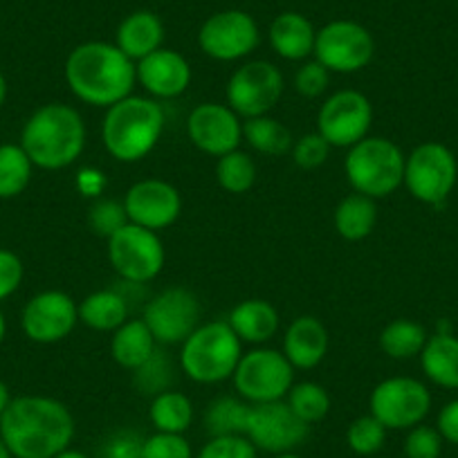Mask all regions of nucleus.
Masks as SVG:
<instances>
[{
    "label": "nucleus",
    "mask_w": 458,
    "mask_h": 458,
    "mask_svg": "<svg viewBox=\"0 0 458 458\" xmlns=\"http://www.w3.org/2000/svg\"><path fill=\"white\" fill-rule=\"evenodd\" d=\"M72 411L47 395L12 398L0 416V438L14 458H55L74 438Z\"/></svg>",
    "instance_id": "obj_1"
},
{
    "label": "nucleus",
    "mask_w": 458,
    "mask_h": 458,
    "mask_svg": "<svg viewBox=\"0 0 458 458\" xmlns=\"http://www.w3.org/2000/svg\"><path fill=\"white\" fill-rule=\"evenodd\" d=\"M65 83L81 104L110 108L133 95L138 86V64L114 43L86 41L65 59Z\"/></svg>",
    "instance_id": "obj_2"
},
{
    "label": "nucleus",
    "mask_w": 458,
    "mask_h": 458,
    "mask_svg": "<svg viewBox=\"0 0 458 458\" xmlns=\"http://www.w3.org/2000/svg\"><path fill=\"white\" fill-rule=\"evenodd\" d=\"M88 129L81 113L64 101L41 106L21 131V147L34 166L61 171L72 166L86 151Z\"/></svg>",
    "instance_id": "obj_3"
},
{
    "label": "nucleus",
    "mask_w": 458,
    "mask_h": 458,
    "mask_svg": "<svg viewBox=\"0 0 458 458\" xmlns=\"http://www.w3.org/2000/svg\"><path fill=\"white\" fill-rule=\"evenodd\" d=\"M165 124L166 114L160 101L148 95H129L106 108L101 142L113 160L133 165L157 147Z\"/></svg>",
    "instance_id": "obj_4"
},
{
    "label": "nucleus",
    "mask_w": 458,
    "mask_h": 458,
    "mask_svg": "<svg viewBox=\"0 0 458 458\" xmlns=\"http://www.w3.org/2000/svg\"><path fill=\"white\" fill-rule=\"evenodd\" d=\"M243 358V342L227 319L205 321L180 344L178 367L198 385H220L232 380Z\"/></svg>",
    "instance_id": "obj_5"
},
{
    "label": "nucleus",
    "mask_w": 458,
    "mask_h": 458,
    "mask_svg": "<svg viewBox=\"0 0 458 458\" xmlns=\"http://www.w3.org/2000/svg\"><path fill=\"white\" fill-rule=\"evenodd\" d=\"M404 162L407 156L398 144L382 135H369L349 148L344 175L353 191L382 200L404 182Z\"/></svg>",
    "instance_id": "obj_6"
},
{
    "label": "nucleus",
    "mask_w": 458,
    "mask_h": 458,
    "mask_svg": "<svg viewBox=\"0 0 458 458\" xmlns=\"http://www.w3.org/2000/svg\"><path fill=\"white\" fill-rule=\"evenodd\" d=\"M236 395L250 404H266L285 400L294 385V367L288 362L284 351L254 346L243 353L234 376Z\"/></svg>",
    "instance_id": "obj_7"
},
{
    "label": "nucleus",
    "mask_w": 458,
    "mask_h": 458,
    "mask_svg": "<svg viewBox=\"0 0 458 458\" xmlns=\"http://www.w3.org/2000/svg\"><path fill=\"white\" fill-rule=\"evenodd\" d=\"M285 92L284 72L275 64L263 59L245 61L232 72L225 86V104L239 114L241 120L263 117L276 108Z\"/></svg>",
    "instance_id": "obj_8"
},
{
    "label": "nucleus",
    "mask_w": 458,
    "mask_h": 458,
    "mask_svg": "<svg viewBox=\"0 0 458 458\" xmlns=\"http://www.w3.org/2000/svg\"><path fill=\"white\" fill-rule=\"evenodd\" d=\"M108 261L122 281L147 285L165 270V243L157 232L129 223L108 239Z\"/></svg>",
    "instance_id": "obj_9"
},
{
    "label": "nucleus",
    "mask_w": 458,
    "mask_h": 458,
    "mask_svg": "<svg viewBox=\"0 0 458 458\" xmlns=\"http://www.w3.org/2000/svg\"><path fill=\"white\" fill-rule=\"evenodd\" d=\"M373 104L364 92L344 88L333 92L317 113V133L333 148H351L371 135Z\"/></svg>",
    "instance_id": "obj_10"
},
{
    "label": "nucleus",
    "mask_w": 458,
    "mask_h": 458,
    "mask_svg": "<svg viewBox=\"0 0 458 458\" xmlns=\"http://www.w3.org/2000/svg\"><path fill=\"white\" fill-rule=\"evenodd\" d=\"M376 56V41L364 25L355 21H330L317 30L312 59L337 74H355Z\"/></svg>",
    "instance_id": "obj_11"
},
{
    "label": "nucleus",
    "mask_w": 458,
    "mask_h": 458,
    "mask_svg": "<svg viewBox=\"0 0 458 458\" xmlns=\"http://www.w3.org/2000/svg\"><path fill=\"white\" fill-rule=\"evenodd\" d=\"M142 319L160 346H180L202 324V308L191 290L174 285L144 303Z\"/></svg>",
    "instance_id": "obj_12"
},
{
    "label": "nucleus",
    "mask_w": 458,
    "mask_h": 458,
    "mask_svg": "<svg viewBox=\"0 0 458 458\" xmlns=\"http://www.w3.org/2000/svg\"><path fill=\"white\" fill-rule=\"evenodd\" d=\"M456 157L438 142H425L404 162V187L425 205H443L456 184Z\"/></svg>",
    "instance_id": "obj_13"
},
{
    "label": "nucleus",
    "mask_w": 458,
    "mask_h": 458,
    "mask_svg": "<svg viewBox=\"0 0 458 458\" xmlns=\"http://www.w3.org/2000/svg\"><path fill=\"white\" fill-rule=\"evenodd\" d=\"M259 23L243 10L216 12L198 30V46L202 55L223 64L248 59L259 47Z\"/></svg>",
    "instance_id": "obj_14"
},
{
    "label": "nucleus",
    "mask_w": 458,
    "mask_h": 458,
    "mask_svg": "<svg viewBox=\"0 0 458 458\" xmlns=\"http://www.w3.org/2000/svg\"><path fill=\"white\" fill-rule=\"evenodd\" d=\"M431 409V394L416 377H386L369 398V413L386 429H411Z\"/></svg>",
    "instance_id": "obj_15"
},
{
    "label": "nucleus",
    "mask_w": 458,
    "mask_h": 458,
    "mask_svg": "<svg viewBox=\"0 0 458 458\" xmlns=\"http://www.w3.org/2000/svg\"><path fill=\"white\" fill-rule=\"evenodd\" d=\"M187 138L205 156L223 157L241 148L243 120L227 104L205 101L189 113Z\"/></svg>",
    "instance_id": "obj_16"
},
{
    "label": "nucleus",
    "mask_w": 458,
    "mask_h": 458,
    "mask_svg": "<svg viewBox=\"0 0 458 458\" xmlns=\"http://www.w3.org/2000/svg\"><path fill=\"white\" fill-rule=\"evenodd\" d=\"M310 427L294 416L285 400L279 403L252 404L245 436L259 452L288 454L306 443Z\"/></svg>",
    "instance_id": "obj_17"
},
{
    "label": "nucleus",
    "mask_w": 458,
    "mask_h": 458,
    "mask_svg": "<svg viewBox=\"0 0 458 458\" xmlns=\"http://www.w3.org/2000/svg\"><path fill=\"white\" fill-rule=\"evenodd\" d=\"M79 324V306L64 290H43L23 308L21 328L34 344H59Z\"/></svg>",
    "instance_id": "obj_18"
},
{
    "label": "nucleus",
    "mask_w": 458,
    "mask_h": 458,
    "mask_svg": "<svg viewBox=\"0 0 458 458\" xmlns=\"http://www.w3.org/2000/svg\"><path fill=\"white\" fill-rule=\"evenodd\" d=\"M124 209L129 223L140 225L160 234L169 229L182 214V196L178 187L160 178L138 180L124 193Z\"/></svg>",
    "instance_id": "obj_19"
},
{
    "label": "nucleus",
    "mask_w": 458,
    "mask_h": 458,
    "mask_svg": "<svg viewBox=\"0 0 458 458\" xmlns=\"http://www.w3.org/2000/svg\"><path fill=\"white\" fill-rule=\"evenodd\" d=\"M193 70L187 56L180 52L160 47L147 59L138 61V86L157 101H169L184 95L191 86Z\"/></svg>",
    "instance_id": "obj_20"
},
{
    "label": "nucleus",
    "mask_w": 458,
    "mask_h": 458,
    "mask_svg": "<svg viewBox=\"0 0 458 458\" xmlns=\"http://www.w3.org/2000/svg\"><path fill=\"white\" fill-rule=\"evenodd\" d=\"M328 330L317 317L301 315L288 324L284 333V355L294 371H310L324 362L328 353Z\"/></svg>",
    "instance_id": "obj_21"
},
{
    "label": "nucleus",
    "mask_w": 458,
    "mask_h": 458,
    "mask_svg": "<svg viewBox=\"0 0 458 458\" xmlns=\"http://www.w3.org/2000/svg\"><path fill=\"white\" fill-rule=\"evenodd\" d=\"M267 41L281 59L308 61L315 52L317 30L308 16L299 14V12H284L270 23Z\"/></svg>",
    "instance_id": "obj_22"
},
{
    "label": "nucleus",
    "mask_w": 458,
    "mask_h": 458,
    "mask_svg": "<svg viewBox=\"0 0 458 458\" xmlns=\"http://www.w3.org/2000/svg\"><path fill=\"white\" fill-rule=\"evenodd\" d=\"M239 339L250 346H266L281 328L279 310L266 299H245L236 303L227 317Z\"/></svg>",
    "instance_id": "obj_23"
},
{
    "label": "nucleus",
    "mask_w": 458,
    "mask_h": 458,
    "mask_svg": "<svg viewBox=\"0 0 458 458\" xmlns=\"http://www.w3.org/2000/svg\"><path fill=\"white\" fill-rule=\"evenodd\" d=\"M165 43V25L160 16L148 10L133 12L126 16L114 32V46L120 47L131 61H142Z\"/></svg>",
    "instance_id": "obj_24"
},
{
    "label": "nucleus",
    "mask_w": 458,
    "mask_h": 458,
    "mask_svg": "<svg viewBox=\"0 0 458 458\" xmlns=\"http://www.w3.org/2000/svg\"><path fill=\"white\" fill-rule=\"evenodd\" d=\"M77 306L79 324L97 333H114L126 319H131V308H133L120 288L95 290Z\"/></svg>",
    "instance_id": "obj_25"
},
{
    "label": "nucleus",
    "mask_w": 458,
    "mask_h": 458,
    "mask_svg": "<svg viewBox=\"0 0 458 458\" xmlns=\"http://www.w3.org/2000/svg\"><path fill=\"white\" fill-rule=\"evenodd\" d=\"M110 335H113L110 337V358L126 371H135L138 367H142L160 346L142 317H131Z\"/></svg>",
    "instance_id": "obj_26"
},
{
    "label": "nucleus",
    "mask_w": 458,
    "mask_h": 458,
    "mask_svg": "<svg viewBox=\"0 0 458 458\" xmlns=\"http://www.w3.org/2000/svg\"><path fill=\"white\" fill-rule=\"evenodd\" d=\"M335 232L349 243L369 239L377 225V200L353 191L339 200L333 214Z\"/></svg>",
    "instance_id": "obj_27"
},
{
    "label": "nucleus",
    "mask_w": 458,
    "mask_h": 458,
    "mask_svg": "<svg viewBox=\"0 0 458 458\" xmlns=\"http://www.w3.org/2000/svg\"><path fill=\"white\" fill-rule=\"evenodd\" d=\"M420 367L434 385L458 389V337L452 333L431 335L420 353Z\"/></svg>",
    "instance_id": "obj_28"
},
{
    "label": "nucleus",
    "mask_w": 458,
    "mask_h": 458,
    "mask_svg": "<svg viewBox=\"0 0 458 458\" xmlns=\"http://www.w3.org/2000/svg\"><path fill=\"white\" fill-rule=\"evenodd\" d=\"M243 140L257 153L267 157H281L293 151L294 138L288 126L272 114L243 120Z\"/></svg>",
    "instance_id": "obj_29"
},
{
    "label": "nucleus",
    "mask_w": 458,
    "mask_h": 458,
    "mask_svg": "<svg viewBox=\"0 0 458 458\" xmlns=\"http://www.w3.org/2000/svg\"><path fill=\"white\" fill-rule=\"evenodd\" d=\"M148 420L156 431L184 434L193 422V403L182 391H162L148 404Z\"/></svg>",
    "instance_id": "obj_30"
},
{
    "label": "nucleus",
    "mask_w": 458,
    "mask_h": 458,
    "mask_svg": "<svg viewBox=\"0 0 458 458\" xmlns=\"http://www.w3.org/2000/svg\"><path fill=\"white\" fill-rule=\"evenodd\" d=\"M427 339L429 335L418 321L394 319L382 328L380 351L391 360H411L422 353Z\"/></svg>",
    "instance_id": "obj_31"
},
{
    "label": "nucleus",
    "mask_w": 458,
    "mask_h": 458,
    "mask_svg": "<svg viewBox=\"0 0 458 458\" xmlns=\"http://www.w3.org/2000/svg\"><path fill=\"white\" fill-rule=\"evenodd\" d=\"M252 404L241 395H220L205 411V429L209 436H245Z\"/></svg>",
    "instance_id": "obj_32"
},
{
    "label": "nucleus",
    "mask_w": 458,
    "mask_h": 458,
    "mask_svg": "<svg viewBox=\"0 0 458 458\" xmlns=\"http://www.w3.org/2000/svg\"><path fill=\"white\" fill-rule=\"evenodd\" d=\"M34 165L21 144H0V200L21 196L32 182Z\"/></svg>",
    "instance_id": "obj_33"
},
{
    "label": "nucleus",
    "mask_w": 458,
    "mask_h": 458,
    "mask_svg": "<svg viewBox=\"0 0 458 458\" xmlns=\"http://www.w3.org/2000/svg\"><path fill=\"white\" fill-rule=\"evenodd\" d=\"M285 403H288V407L293 409L299 420L312 427L328 416L333 400H330V394L326 391V386H321L319 382L303 380L294 382L293 389L285 395Z\"/></svg>",
    "instance_id": "obj_34"
},
{
    "label": "nucleus",
    "mask_w": 458,
    "mask_h": 458,
    "mask_svg": "<svg viewBox=\"0 0 458 458\" xmlns=\"http://www.w3.org/2000/svg\"><path fill=\"white\" fill-rule=\"evenodd\" d=\"M133 373V386L142 395H148V398H156L162 391L174 389L175 382V362L169 355L166 346H157L156 353L138 367Z\"/></svg>",
    "instance_id": "obj_35"
},
{
    "label": "nucleus",
    "mask_w": 458,
    "mask_h": 458,
    "mask_svg": "<svg viewBox=\"0 0 458 458\" xmlns=\"http://www.w3.org/2000/svg\"><path fill=\"white\" fill-rule=\"evenodd\" d=\"M257 162L252 160L250 153L241 151V148L218 157V162H216V180H218L220 189L234 193V196L248 193L257 182Z\"/></svg>",
    "instance_id": "obj_36"
},
{
    "label": "nucleus",
    "mask_w": 458,
    "mask_h": 458,
    "mask_svg": "<svg viewBox=\"0 0 458 458\" xmlns=\"http://www.w3.org/2000/svg\"><path fill=\"white\" fill-rule=\"evenodd\" d=\"M386 427L377 420L376 416L367 413V416L355 418L346 429V445L358 456H373L380 452L386 443Z\"/></svg>",
    "instance_id": "obj_37"
},
{
    "label": "nucleus",
    "mask_w": 458,
    "mask_h": 458,
    "mask_svg": "<svg viewBox=\"0 0 458 458\" xmlns=\"http://www.w3.org/2000/svg\"><path fill=\"white\" fill-rule=\"evenodd\" d=\"M88 225L97 236L108 241L110 236L117 234L124 225H129L124 202L113 200V198H99L88 211Z\"/></svg>",
    "instance_id": "obj_38"
},
{
    "label": "nucleus",
    "mask_w": 458,
    "mask_h": 458,
    "mask_svg": "<svg viewBox=\"0 0 458 458\" xmlns=\"http://www.w3.org/2000/svg\"><path fill=\"white\" fill-rule=\"evenodd\" d=\"M330 151H333V147L315 131V133H306L294 140L293 151L290 153H293V162L299 169L312 171L319 169V166H324L328 162Z\"/></svg>",
    "instance_id": "obj_39"
},
{
    "label": "nucleus",
    "mask_w": 458,
    "mask_h": 458,
    "mask_svg": "<svg viewBox=\"0 0 458 458\" xmlns=\"http://www.w3.org/2000/svg\"><path fill=\"white\" fill-rule=\"evenodd\" d=\"M196 458H259L248 436H211Z\"/></svg>",
    "instance_id": "obj_40"
},
{
    "label": "nucleus",
    "mask_w": 458,
    "mask_h": 458,
    "mask_svg": "<svg viewBox=\"0 0 458 458\" xmlns=\"http://www.w3.org/2000/svg\"><path fill=\"white\" fill-rule=\"evenodd\" d=\"M142 458H193V449L184 434L156 431L144 438Z\"/></svg>",
    "instance_id": "obj_41"
},
{
    "label": "nucleus",
    "mask_w": 458,
    "mask_h": 458,
    "mask_svg": "<svg viewBox=\"0 0 458 458\" xmlns=\"http://www.w3.org/2000/svg\"><path fill=\"white\" fill-rule=\"evenodd\" d=\"M330 70L324 68L317 59L303 61L301 65L294 72V90L297 95L306 97V99H317V97L324 95L330 86Z\"/></svg>",
    "instance_id": "obj_42"
},
{
    "label": "nucleus",
    "mask_w": 458,
    "mask_h": 458,
    "mask_svg": "<svg viewBox=\"0 0 458 458\" xmlns=\"http://www.w3.org/2000/svg\"><path fill=\"white\" fill-rule=\"evenodd\" d=\"M443 452V436L438 429L427 425H416L409 429L404 438V456L407 458H440Z\"/></svg>",
    "instance_id": "obj_43"
},
{
    "label": "nucleus",
    "mask_w": 458,
    "mask_h": 458,
    "mask_svg": "<svg viewBox=\"0 0 458 458\" xmlns=\"http://www.w3.org/2000/svg\"><path fill=\"white\" fill-rule=\"evenodd\" d=\"M144 436L135 429H117L99 445V458H142Z\"/></svg>",
    "instance_id": "obj_44"
},
{
    "label": "nucleus",
    "mask_w": 458,
    "mask_h": 458,
    "mask_svg": "<svg viewBox=\"0 0 458 458\" xmlns=\"http://www.w3.org/2000/svg\"><path fill=\"white\" fill-rule=\"evenodd\" d=\"M23 276L25 267L19 254L10 252V250H0V301H5L21 288Z\"/></svg>",
    "instance_id": "obj_45"
},
{
    "label": "nucleus",
    "mask_w": 458,
    "mask_h": 458,
    "mask_svg": "<svg viewBox=\"0 0 458 458\" xmlns=\"http://www.w3.org/2000/svg\"><path fill=\"white\" fill-rule=\"evenodd\" d=\"M438 434L447 443L458 445V400L445 404L438 413V425H436Z\"/></svg>",
    "instance_id": "obj_46"
},
{
    "label": "nucleus",
    "mask_w": 458,
    "mask_h": 458,
    "mask_svg": "<svg viewBox=\"0 0 458 458\" xmlns=\"http://www.w3.org/2000/svg\"><path fill=\"white\" fill-rule=\"evenodd\" d=\"M79 189L83 196H99L106 189V175L97 169H83L79 174Z\"/></svg>",
    "instance_id": "obj_47"
},
{
    "label": "nucleus",
    "mask_w": 458,
    "mask_h": 458,
    "mask_svg": "<svg viewBox=\"0 0 458 458\" xmlns=\"http://www.w3.org/2000/svg\"><path fill=\"white\" fill-rule=\"evenodd\" d=\"M12 403V395H10V389H7V385L3 380H0V416L5 413L7 404Z\"/></svg>",
    "instance_id": "obj_48"
},
{
    "label": "nucleus",
    "mask_w": 458,
    "mask_h": 458,
    "mask_svg": "<svg viewBox=\"0 0 458 458\" xmlns=\"http://www.w3.org/2000/svg\"><path fill=\"white\" fill-rule=\"evenodd\" d=\"M55 458H90V456H86V454L79 452V449L68 447V449H64V452H61V454H56Z\"/></svg>",
    "instance_id": "obj_49"
},
{
    "label": "nucleus",
    "mask_w": 458,
    "mask_h": 458,
    "mask_svg": "<svg viewBox=\"0 0 458 458\" xmlns=\"http://www.w3.org/2000/svg\"><path fill=\"white\" fill-rule=\"evenodd\" d=\"M5 99H7V79L5 74H3V70H0V108L5 106Z\"/></svg>",
    "instance_id": "obj_50"
},
{
    "label": "nucleus",
    "mask_w": 458,
    "mask_h": 458,
    "mask_svg": "<svg viewBox=\"0 0 458 458\" xmlns=\"http://www.w3.org/2000/svg\"><path fill=\"white\" fill-rule=\"evenodd\" d=\"M5 333H7V321H5V315H3V310H0V344H3V339H5Z\"/></svg>",
    "instance_id": "obj_51"
},
{
    "label": "nucleus",
    "mask_w": 458,
    "mask_h": 458,
    "mask_svg": "<svg viewBox=\"0 0 458 458\" xmlns=\"http://www.w3.org/2000/svg\"><path fill=\"white\" fill-rule=\"evenodd\" d=\"M0 458H14L10 449H7V445L3 443V438H0Z\"/></svg>",
    "instance_id": "obj_52"
},
{
    "label": "nucleus",
    "mask_w": 458,
    "mask_h": 458,
    "mask_svg": "<svg viewBox=\"0 0 458 458\" xmlns=\"http://www.w3.org/2000/svg\"><path fill=\"white\" fill-rule=\"evenodd\" d=\"M275 458H303V456H299V454L294 452H288V454H276Z\"/></svg>",
    "instance_id": "obj_53"
}]
</instances>
